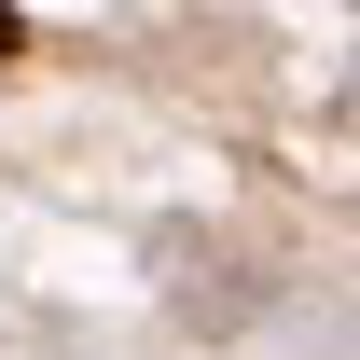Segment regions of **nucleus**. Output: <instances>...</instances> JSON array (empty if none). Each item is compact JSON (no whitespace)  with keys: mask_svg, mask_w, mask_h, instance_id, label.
<instances>
[{"mask_svg":"<svg viewBox=\"0 0 360 360\" xmlns=\"http://www.w3.org/2000/svg\"><path fill=\"white\" fill-rule=\"evenodd\" d=\"M14 56H28V14H14V0H0V70H14Z\"/></svg>","mask_w":360,"mask_h":360,"instance_id":"1","label":"nucleus"}]
</instances>
